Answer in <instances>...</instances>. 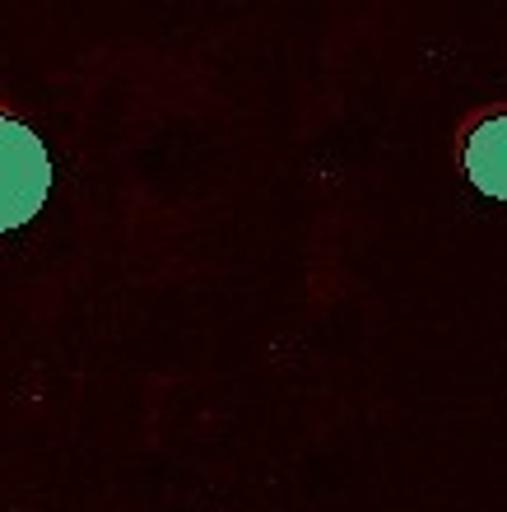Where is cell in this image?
Returning <instances> with one entry per match:
<instances>
[{"label": "cell", "instance_id": "2", "mask_svg": "<svg viewBox=\"0 0 507 512\" xmlns=\"http://www.w3.org/2000/svg\"><path fill=\"white\" fill-rule=\"evenodd\" d=\"M466 173L470 182L494 196V201H507V112L503 117H484L466 140Z\"/></svg>", "mask_w": 507, "mask_h": 512}, {"label": "cell", "instance_id": "1", "mask_svg": "<svg viewBox=\"0 0 507 512\" xmlns=\"http://www.w3.org/2000/svg\"><path fill=\"white\" fill-rule=\"evenodd\" d=\"M52 191V163L38 131L0 117V233L24 229Z\"/></svg>", "mask_w": 507, "mask_h": 512}]
</instances>
